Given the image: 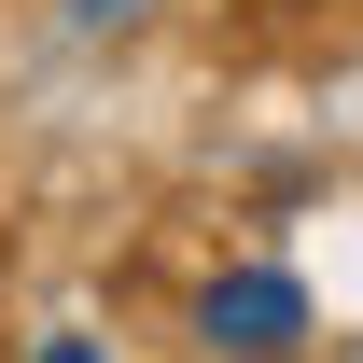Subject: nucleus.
Here are the masks:
<instances>
[]
</instances>
